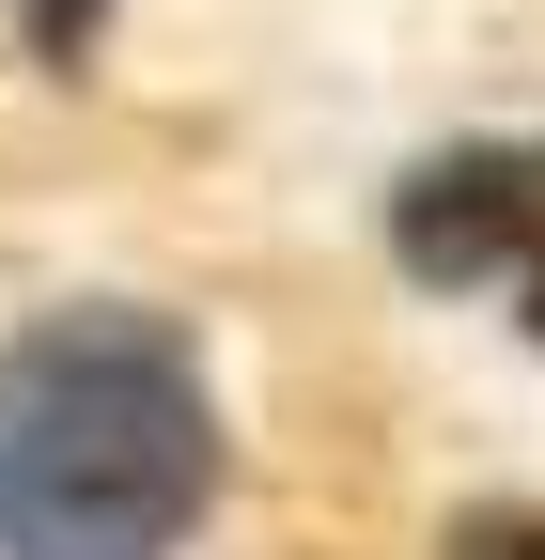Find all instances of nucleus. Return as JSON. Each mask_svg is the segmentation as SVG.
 <instances>
[{
	"instance_id": "1",
	"label": "nucleus",
	"mask_w": 545,
	"mask_h": 560,
	"mask_svg": "<svg viewBox=\"0 0 545 560\" xmlns=\"http://www.w3.org/2000/svg\"><path fill=\"white\" fill-rule=\"evenodd\" d=\"M219 514L202 342L141 296H62L0 342V560H172Z\"/></svg>"
},
{
	"instance_id": "4",
	"label": "nucleus",
	"mask_w": 545,
	"mask_h": 560,
	"mask_svg": "<svg viewBox=\"0 0 545 560\" xmlns=\"http://www.w3.org/2000/svg\"><path fill=\"white\" fill-rule=\"evenodd\" d=\"M16 32H32V62H94L109 0H16Z\"/></svg>"
},
{
	"instance_id": "2",
	"label": "nucleus",
	"mask_w": 545,
	"mask_h": 560,
	"mask_svg": "<svg viewBox=\"0 0 545 560\" xmlns=\"http://www.w3.org/2000/svg\"><path fill=\"white\" fill-rule=\"evenodd\" d=\"M530 234H545V140H452V156H421L390 187V249H405V280H437V296L514 280Z\"/></svg>"
},
{
	"instance_id": "3",
	"label": "nucleus",
	"mask_w": 545,
	"mask_h": 560,
	"mask_svg": "<svg viewBox=\"0 0 545 560\" xmlns=\"http://www.w3.org/2000/svg\"><path fill=\"white\" fill-rule=\"evenodd\" d=\"M437 560H545V514H530V499H484V514L437 529Z\"/></svg>"
},
{
	"instance_id": "5",
	"label": "nucleus",
	"mask_w": 545,
	"mask_h": 560,
	"mask_svg": "<svg viewBox=\"0 0 545 560\" xmlns=\"http://www.w3.org/2000/svg\"><path fill=\"white\" fill-rule=\"evenodd\" d=\"M514 296H530V342H545V234H530V265H514Z\"/></svg>"
}]
</instances>
